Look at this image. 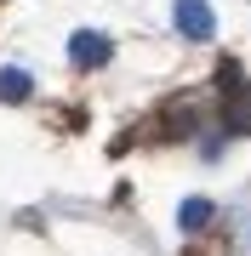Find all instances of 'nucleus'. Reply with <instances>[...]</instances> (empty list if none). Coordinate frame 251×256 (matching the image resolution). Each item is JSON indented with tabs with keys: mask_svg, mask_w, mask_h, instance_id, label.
<instances>
[{
	"mask_svg": "<svg viewBox=\"0 0 251 256\" xmlns=\"http://www.w3.org/2000/svg\"><path fill=\"white\" fill-rule=\"evenodd\" d=\"M171 18H177V34H188V40H211L217 34V12L205 0H177Z\"/></svg>",
	"mask_w": 251,
	"mask_h": 256,
	"instance_id": "nucleus-2",
	"label": "nucleus"
},
{
	"mask_svg": "<svg viewBox=\"0 0 251 256\" xmlns=\"http://www.w3.org/2000/svg\"><path fill=\"white\" fill-rule=\"evenodd\" d=\"M35 86H29V74L23 68H0V102H23Z\"/></svg>",
	"mask_w": 251,
	"mask_h": 256,
	"instance_id": "nucleus-4",
	"label": "nucleus"
},
{
	"mask_svg": "<svg viewBox=\"0 0 251 256\" xmlns=\"http://www.w3.org/2000/svg\"><path fill=\"white\" fill-rule=\"evenodd\" d=\"M109 52H114L109 34H97V28H80V34L69 40V63H75V68H103Z\"/></svg>",
	"mask_w": 251,
	"mask_h": 256,
	"instance_id": "nucleus-3",
	"label": "nucleus"
},
{
	"mask_svg": "<svg viewBox=\"0 0 251 256\" xmlns=\"http://www.w3.org/2000/svg\"><path fill=\"white\" fill-rule=\"evenodd\" d=\"M223 131L228 137L251 131V80H240L234 63H223Z\"/></svg>",
	"mask_w": 251,
	"mask_h": 256,
	"instance_id": "nucleus-1",
	"label": "nucleus"
},
{
	"mask_svg": "<svg viewBox=\"0 0 251 256\" xmlns=\"http://www.w3.org/2000/svg\"><path fill=\"white\" fill-rule=\"evenodd\" d=\"M205 222H211V205H205V200H183V210H177V228H183V234H200Z\"/></svg>",
	"mask_w": 251,
	"mask_h": 256,
	"instance_id": "nucleus-5",
	"label": "nucleus"
}]
</instances>
